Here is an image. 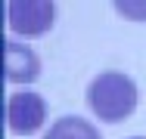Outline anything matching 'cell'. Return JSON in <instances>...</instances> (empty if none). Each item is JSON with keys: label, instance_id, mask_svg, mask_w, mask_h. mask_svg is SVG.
I'll list each match as a JSON object with an SVG mask.
<instances>
[{"label": "cell", "instance_id": "6da1fadb", "mask_svg": "<svg viewBox=\"0 0 146 139\" xmlns=\"http://www.w3.org/2000/svg\"><path fill=\"white\" fill-rule=\"evenodd\" d=\"M87 108L106 121L121 124L137 108V83L121 71H103L87 83Z\"/></svg>", "mask_w": 146, "mask_h": 139}, {"label": "cell", "instance_id": "7a4b0ae2", "mask_svg": "<svg viewBox=\"0 0 146 139\" xmlns=\"http://www.w3.org/2000/svg\"><path fill=\"white\" fill-rule=\"evenodd\" d=\"M6 19L19 37H44L56 22V3L53 0H9Z\"/></svg>", "mask_w": 146, "mask_h": 139}, {"label": "cell", "instance_id": "3957f363", "mask_svg": "<svg viewBox=\"0 0 146 139\" xmlns=\"http://www.w3.org/2000/svg\"><path fill=\"white\" fill-rule=\"evenodd\" d=\"M47 121V102L44 96H37L34 90H22L13 93L6 99V124L16 136H31L44 127Z\"/></svg>", "mask_w": 146, "mask_h": 139}, {"label": "cell", "instance_id": "277c9868", "mask_svg": "<svg viewBox=\"0 0 146 139\" xmlns=\"http://www.w3.org/2000/svg\"><path fill=\"white\" fill-rule=\"evenodd\" d=\"M40 74V59L37 53L19 43V40H6L3 43V77L9 83H31Z\"/></svg>", "mask_w": 146, "mask_h": 139}, {"label": "cell", "instance_id": "5b68a950", "mask_svg": "<svg viewBox=\"0 0 146 139\" xmlns=\"http://www.w3.org/2000/svg\"><path fill=\"white\" fill-rule=\"evenodd\" d=\"M44 139H100V130L81 114H65L44 133Z\"/></svg>", "mask_w": 146, "mask_h": 139}, {"label": "cell", "instance_id": "8992f818", "mask_svg": "<svg viewBox=\"0 0 146 139\" xmlns=\"http://www.w3.org/2000/svg\"><path fill=\"white\" fill-rule=\"evenodd\" d=\"M115 9L131 22H146V0H115Z\"/></svg>", "mask_w": 146, "mask_h": 139}, {"label": "cell", "instance_id": "52a82bcc", "mask_svg": "<svg viewBox=\"0 0 146 139\" xmlns=\"http://www.w3.org/2000/svg\"><path fill=\"white\" fill-rule=\"evenodd\" d=\"M131 139H146V136H131Z\"/></svg>", "mask_w": 146, "mask_h": 139}]
</instances>
